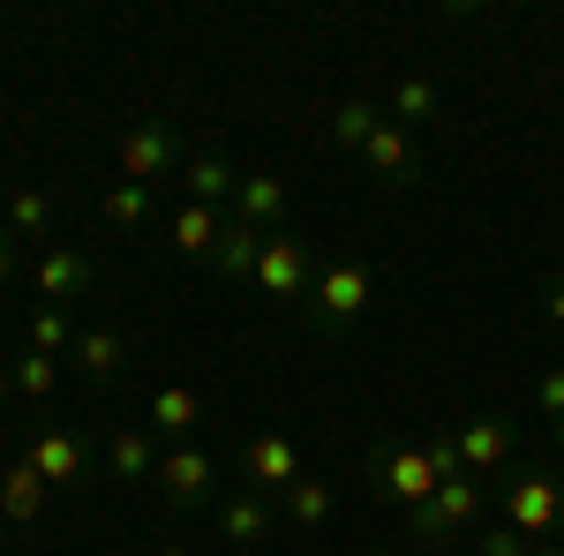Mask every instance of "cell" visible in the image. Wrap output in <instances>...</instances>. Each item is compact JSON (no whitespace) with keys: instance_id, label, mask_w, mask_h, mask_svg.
Masks as SVG:
<instances>
[{"instance_id":"obj_17","label":"cell","mask_w":564,"mask_h":556,"mask_svg":"<svg viewBox=\"0 0 564 556\" xmlns=\"http://www.w3.org/2000/svg\"><path fill=\"white\" fill-rule=\"evenodd\" d=\"M263 241H271V233H257V226H226V241H218V271H226V279H257V257H263Z\"/></svg>"},{"instance_id":"obj_29","label":"cell","mask_w":564,"mask_h":556,"mask_svg":"<svg viewBox=\"0 0 564 556\" xmlns=\"http://www.w3.org/2000/svg\"><path fill=\"white\" fill-rule=\"evenodd\" d=\"M481 556H534V542H527V534H512V526H497V534L481 542Z\"/></svg>"},{"instance_id":"obj_25","label":"cell","mask_w":564,"mask_h":556,"mask_svg":"<svg viewBox=\"0 0 564 556\" xmlns=\"http://www.w3.org/2000/svg\"><path fill=\"white\" fill-rule=\"evenodd\" d=\"M76 353H84L90 377H113V369H121V339H113V331H84V339H76Z\"/></svg>"},{"instance_id":"obj_24","label":"cell","mask_w":564,"mask_h":556,"mask_svg":"<svg viewBox=\"0 0 564 556\" xmlns=\"http://www.w3.org/2000/svg\"><path fill=\"white\" fill-rule=\"evenodd\" d=\"M8 218H15V233H45L53 226V204H45L39 188H15L8 196Z\"/></svg>"},{"instance_id":"obj_11","label":"cell","mask_w":564,"mask_h":556,"mask_svg":"<svg viewBox=\"0 0 564 556\" xmlns=\"http://www.w3.org/2000/svg\"><path fill=\"white\" fill-rule=\"evenodd\" d=\"M39 504H45L39 467H31V459H15V467L0 473V512L15 519V526H31V519H39Z\"/></svg>"},{"instance_id":"obj_33","label":"cell","mask_w":564,"mask_h":556,"mask_svg":"<svg viewBox=\"0 0 564 556\" xmlns=\"http://www.w3.org/2000/svg\"><path fill=\"white\" fill-rule=\"evenodd\" d=\"M0 279H8V233H0Z\"/></svg>"},{"instance_id":"obj_27","label":"cell","mask_w":564,"mask_h":556,"mask_svg":"<svg viewBox=\"0 0 564 556\" xmlns=\"http://www.w3.org/2000/svg\"><path fill=\"white\" fill-rule=\"evenodd\" d=\"M53 377H61V369H53V353H23V361H15V391H23V399H45Z\"/></svg>"},{"instance_id":"obj_5","label":"cell","mask_w":564,"mask_h":556,"mask_svg":"<svg viewBox=\"0 0 564 556\" xmlns=\"http://www.w3.org/2000/svg\"><path fill=\"white\" fill-rule=\"evenodd\" d=\"M377 473H384V489L399 497V504H430L436 489H444V473H436L430 444H414V451H391V459H377Z\"/></svg>"},{"instance_id":"obj_21","label":"cell","mask_w":564,"mask_h":556,"mask_svg":"<svg viewBox=\"0 0 564 556\" xmlns=\"http://www.w3.org/2000/svg\"><path fill=\"white\" fill-rule=\"evenodd\" d=\"M106 218H113V226H143V218H151V188H143V181H113V188H106Z\"/></svg>"},{"instance_id":"obj_14","label":"cell","mask_w":564,"mask_h":556,"mask_svg":"<svg viewBox=\"0 0 564 556\" xmlns=\"http://www.w3.org/2000/svg\"><path fill=\"white\" fill-rule=\"evenodd\" d=\"M196 422H204V391L166 384L159 399H151V428H159V436H188Z\"/></svg>"},{"instance_id":"obj_18","label":"cell","mask_w":564,"mask_h":556,"mask_svg":"<svg viewBox=\"0 0 564 556\" xmlns=\"http://www.w3.org/2000/svg\"><path fill=\"white\" fill-rule=\"evenodd\" d=\"M263 526H271V512H263V497H234V504H226V542H234V549H249V542H263Z\"/></svg>"},{"instance_id":"obj_10","label":"cell","mask_w":564,"mask_h":556,"mask_svg":"<svg viewBox=\"0 0 564 556\" xmlns=\"http://www.w3.org/2000/svg\"><path fill=\"white\" fill-rule=\"evenodd\" d=\"M84 286H90L84 249H45V263H39V294L45 301H68V294H84Z\"/></svg>"},{"instance_id":"obj_30","label":"cell","mask_w":564,"mask_h":556,"mask_svg":"<svg viewBox=\"0 0 564 556\" xmlns=\"http://www.w3.org/2000/svg\"><path fill=\"white\" fill-rule=\"evenodd\" d=\"M542 406L564 422V369H550V377H542Z\"/></svg>"},{"instance_id":"obj_28","label":"cell","mask_w":564,"mask_h":556,"mask_svg":"<svg viewBox=\"0 0 564 556\" xmlns=\"http://www.w3.org/2000/svg\"><path fill=\"white\" fill-rule=\"evenodd\" d=\"M61 346H68V316H61V308H45L39 324H31V353H61Z\"/></svg>"},{"instance_id":"obj_20","label":"cell","mask_w":564,"mask_h":556,"mask_svg":"<svg viewBox=\"0 0 564 556\" xmlns=\"http://www.w3.org/2000/svg\"><path fill=\"white\" fill-rule=\"evenodd\" d=\"M391 113H377V106H369V98H347V106H339V121H332V129H339V143H354V151H361V143H369V135L384 129Z\"/></svg>"},{"instance_id":"obj_9","label":"cell","mask_w":564,"mask_h":556,"mask_svg":"<svg viewBox=\"0 0 564 556\" xmlns=\"http://www.w3.org/2000/svg\"><path fill=\"white\" fill-rule=\"evenodd\" d=\"M249 473H257V489H294L302 481V459H294L286 436H257L249 444Z\"/></svg>"},{"instance_id":"obj_19","label":"cell","mask_w":564,"mask_h":556,"mask_svg":"<svg viewBox=\"0 0 564 556\" xmlns=\"http://www.w3.org/2000/svg\"><path fill=\"white\" fill-rule=\"evenodd\" d=\"M113 473H121V481H143V473H159V451H151V436L121 428V436H113Z\"/></svg>"},{"instance_id":"obj_36","label":"cell","mask_w":564,"mask_h":556,"mask_svg":"<svg viewBox=\"0 0 564 556\" xmlns=\"http://www.w3.org/2000/svg\"><path fill=\"white\" fill-rule=\"evenodd\" d=\"M557 451H564V422H557Z\"/></svg>"},{"instance_id":"obj_2","label":"cell","mask_w":564,"mask_h":556,"mask_svg":"<svg viewBox=\"0 0 564 556\" xmlns=\"http://www.w3.org/2000/svg\"><path fill=\"white\" fill-rule=\"evenodd\" d=\"M257 286H263V301H302L308 294V249L294 241V233H271V241H263Z\"/></svg>"},{"instance_id":"obj_13","label":"cell","mask_w":564,"mask_h":556,"mask_svg":"<svg viewBox=\"0 0 564 556\" xmlns=\"http://www.w3.org/2000/svg\"><path fill=\"white\" fill-rule=\"evenodd\" d=\"M218 241H226V226H218L212 204H181V218H174V249L181 257H218Z\"/></svg>"},{"instance_id":"obj_7","label":"cell","mask_w":564,"mask_h":556,"mask_svg":"<svg viewBox=\"0 0 564 556\" xmlns=\"http://www.w3.org/2000/svg\"><path fill=\"white\" fill-rule=\"evenodd\" d=\"M23 459L39 467L45 489H68V481H84V444H76L68 428H45V436L31 444V451H23Z\"/></svg>"},{"instance_id":"obj_12","label":"cell","mask_w":564,"mask_h":556,"mask_svg":"<svg viewBox=\"0 0 564 556\" xmlns=\"http://www.w3.org/2000/svg\"><path fill=\"white\" fill-rule=\"evenodd\" d=\"M159 481L174 489L181 504H204L218 473H212V459H204V451H174V459H159Z\"/></svg>"},{"instance_id":"obj_26","label":"cell","mask_w":564,"mask_h":556,"mask_svg":"<svg viewBox=\"0 0 564 556\" xmlns=\"http://www.w3.org/2000/svg\"><path fill=\"white\" fill-rule=\"evenodd\" d=\"M286 504H294L302 526H324V519H332V489H324V481H294V489H286Z\"/></svg>"},{"instance_id":"obj_32","label":"cell","mask_w":564,"mask_h":556,"mask_svg":"<svg viewBox=\"0 0 564 556\" xmlns=\"http://www.w3.org/2000/svg\"><path fill=\"white\" fill-rule=\"evenodd\" d=\"M534 556H564V542H542V549H534Z\"/></svg>"},{"instance_id":"obj_34","label":"cell","mask_w":564,"mask_h":556,"mask_svg":"<svg viewBox=\"0 0 564 556\" xmlns=\"http://www.w3.org/2000/svg\"><path fill=\"white\" fill-rule=\"evenodd\" d=\"M8 391H15V377H0V406H8Z\"/></svg>"},{"instance_id":"obj_8","label":"cell","mask_w":564,"mask_h":556,"mask_svg":"<svg viewBox=\"0 0 564 556\" xmlns=\"http://www.w3.org/2000/svg\"><path fill=\"white\" fill-rule=\"evenodd\" d=\"M505 451H512V422L481 414V422H467V428H459V467H467V473L505 467Z\"/></svg>"},{"instance_id":"obj_31","label":"cell","mask_w":564,"mask_h":556,"mask_svg":"<svg viewBox=\"0 0 564 556\" xmlns=\"http://www.w3.org/2000/svg\"><path fill=\"white\" fill-rule=\"evenodd\" d=\"M550 324H557V331H564V286H557V294H550Z\"/></svg>"},{"instance_id":"obj_6","label":"cell","mask_w":564,"mask_h":556,"mask_svg":"<svg viewBox=\"0 0 564 556\" xmlns=\"http://www.w3.org/2000/svg\"><path fill=\"white\" fill-rule=\"evenodd\" d=\"M174 166V135L159 129V121H143V129H129V143H121V181H159V173Z\"/></svg>"},{"instance_id":"obj_23","label":"cell","mask_w":564,"mask_h":556,"mask_svg":"<svg viewBox=\"0 0 564 556\" xmlns=\"http://www.w3.org/2000/svg\"><path fill=\"white\" fill-rule=\"evenodd\" d=\"M226 188H234L226 159H196V166H188V204H218Z\"/></svg>"},{"instance_id":"obj_4","label":"cell","mask_w":564,"mask_h":556,"mask_svg":"<svg viewBox=\"0 0 564 556\" xmlns=\"http://www.w3.org/2000/svg\"><path fill=\"white\" fill-rule=\"evenodd\" d=\"M316 316H324V324H354V316H361V308H369V271H361V263H332V271H324V279H316Z\"/></svg>"},{"instance_id":"obj_16","label":"cell","mask_w":564,"mask_h":556,"mask_svg":"<svg viewBox=\"0 0 564 556\" xmlns=\"http://www.w3.org/2000/svg\"><path fill=\"white\" fill-rule=\"evenodd\" d=\"M361 159L384 173V181H406V173H414V143H406V129H399V121H384V129L361 143Z\"/></svg>"},{"instance_id":"obj_35","label":"cell","mask_w":564,"mask_h":556,"mask_svg":"<svg viewBox=\"0 0 564 556\" xmlns=\"http://www.w3.org/2000/svg\"><path fill=\"white\" fill-rule=\"evenodd\" d=\"M159 556H188V549H159Z\"/></svg>"},{"instance_id":"obj_3","label":"cell","mask_w":564,"mask_h":556,"mask_svg":"<svg viewBox=\"0 0 564 556\" xmlns=\"http://www.w3.org/2000/svg\"><path fill=\"white\" fill-rule=\"evenodd\" d=\"M475 512H481V481H475V473H459V481L436 489L430 504H414V534H459Z\"/></svg>"},{"instance_id":"obj_37","label":"cell","mask_w":564,"mask_h":556,"mask_svg":"<svg viewBox=\"0 0 564 556\" xmlns=\"http://www.w3.org/2000/svg\"><path fill=\"white\" fill-rule=\"evenodd\" d=\"M234 556H249V549H234Z\"/></svg>"},{"instance_id":"obj_15","label":"cell","mask_w":564,"mask_h":556,"mask_svg":"<svg viewBox=\"0 0 564 556\" xmlns=\"http://www.w3.org/2000/svg\"><path fill=\"white\" fill-rule=\"evenodd\" d=\"M279 211H286V181L279 173H249L241 181V226H279Z\"/></svg>"},{"instance_id":"obj_1","label":"cell","mask_w":564,"mask_h":556,"mask_svg":"<svg viewBox=\"0 0 564 556\" xmlns=\"http://www.w3.org/2000/svg\"><path fill=\"white\" fill-rule=\"evenodd\" d=\"M557 512H564V481H550V473H520L512 497H505V526L527 534V542L557 534Z\"/></svg>"},{"instance_id":"obj_22","label":"cell","mask_w":564,"mask_h":556,"mask_svg":"<svg viewBox=\"0 0 564 556\" xmlns=\"http://www.w3.org/2000/svg\"><path fill=\"white\" fill-rule=\"evenodd\" d=\"M430 113H436V84H422V76H414V84L391 90V121H399V129H406V121H430Z\"/></svg>"}]
</instances>
